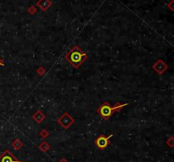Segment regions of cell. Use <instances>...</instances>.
I'll return each mask as SVG.
<instances>
[{
	"mask_svg": "<svg viewBox=\"0 0 174 162\" xmlns=\"http://www.w3.org/2000/svg\"><path fill=\"white\" fill-rule=\"evenodd\" d=\"M153 68H154L155 71H157L159 74H162V73L167 70L168 66H167V64H165L164 62L161 60H159L153 65Z\"/></svg>",
	"mask_w": 174,
	"mask_h": 162,
	"instance_id": "cell-6",
	"label": "cell"
},
{
	"mask_svg": "<svg viewBox=\"0 0 174 162\" xmlns=\"http://www.w3.org/2000/svg\"><path fill=\"white\" fill-rule=\"evenodd\" d=\"M1 65L3 66V65H4V64H3V61H2V60L0 59V66H1Z\"/></svg>",
	"mask_w": 174,
	"mask_h": 162,
	"instance_id": "cell-11",
	"label": "cell"
},
{
	"mask_svg": "<svg viewBox=\"0 0 174 162\" xmlns=\"http://www.w3.org/2000/svg\"><path fill=\"white\" fill-rule=\"evenodd\" d=\"M0 162H26L20 161L14 156L13 154H11L9 149L5 150L4 152L0 156Z\"/></svg>",
	"mask_w": 174,
	"mask_h": 162,
	"instance_id": "cell-5",
	"label": "cell"
},
{
	"mask_svg": "<svg viewBox=\"0 0 174 162\" xmlns=\"http://www.w3.org/2000/svg\"><path fill=\"white\" fill-rule=\"evenodd\" d=\"M66 59L74 68L80 67V65L87 59V54H85L80 48L75 46L66 55Z\"/></svg>",
	"mask_w": 174,
	"mask_h": 162,
	"instance_id": "cell-1",
	"label": "cell"
},
{
	"mask_svg": "<svg viewBox=\"0 0 174 162\" xmlns=\"http://www.w3.org/2000/svg\"><path fill=\"white\" fill-rule=\"evenodd\" d=\"M41 137L43 138V139H45V138H47L48 136H49V132L47 131H45V130H43L40 133Z\"/></svg>",
	"mask_w": 174,
	"mask_h": 162,
	"instance_id": "cell-10",
	"label": "cell"
},
{
	"mask_svg": "<svg viewBox=\"0 0 174 162\" xmlns=\"http://www.w3.org/2000/svg\"><path fill=\"white\" fill-rule=\"evenodd\" d=\"M58 122L60 125L63 127L65 129H67L70 127V126L74 123V119L70 116L68 113H64L63 115L58 119Z\"/></svg>",
	"mask_w": 174,
	"mask_h": 162,
	"instance_id": "cell-3",
	"label": "cell"
},
{
	"mask_svg": "<svg viewBox=\"0 0 174 162\" xmlns=\"http://www.w3.org/2000/svg\"><path fill=\"white\" fill-rule=\"evenodd\" d=\"M112 136H113L112 134L108 136V137H105L104 135H100L95 140V144L100 149H106L110 144V139Z\"/></svg>",
	"mask_w": 174,
	"mask_h": 162,
	"instance_id": "cell-4",
	"label": "cell"
},
{
	"mask_svg": "<svg viewBox=\"0 0 174 162\" xmlns=\"http://www.w3.org/2000/svg\"><path fill=\"white\" fill-rule=\"evenodd\" d=\"M45 118V115L40 111V110H38L33 115V119L37 122V123H41V122Z\"/></svg>",
	"mask_w": 174,
	"mask_h": 162,
	"instance_id": "cell-7",
	"label": "cell"
},
{
	"mask_svg": "<svg viewBox=\"0 0 174 162\" xmlns=\"http://www.w3.org/2000/svg\"><path fill=\"white\" fill-rule=\"evenodd\" d=\"M60 162H68V161H67L66 159H61V160H60Z\"/></svg>",
	"mask_w": 174,
	"mask_h": 162,
	"instance_id": "cell-12",
	"label": "cell"
},
{
	"mask_svg": "<svg viewBox=\"0 0 174 162\" xmlns=\"http://www.w3.org/2000/svg\"><path fill=\"white\" fill-rule=\"evenodd\" d=\"M22 143L20 142V139H16L15 141H14V143H13V144H12V146H13L14 148H15V149H16V150H19V149L22 147Z\"/></svg>",
	"mask_w": 174,
	"mask_h": 162,
	"instance_id": "cell-8",
	"label": "cell"
},
{
	"mask_svg": "<svg viewBox=\"0 0 174 162\" xmlns=\"http://www.w3.org/2000/svg\"><path fill=\"white\" fill-rule=\"evenodd\" d=\"M127 104H124V105H119L117 104L115 106H111L108 103H104L103 105H101L100 108L98 109V113L100 115L101 117H103L104 119H109L111 117L112 114L115 111H119L121 109L123 108L124 106H126Z\"/></svg>",
	"mask_w": 174,
	"mask_h": 162,
	"instance_id": "cell-2",
	"label": "cell"
},
{
	"mask_svg": "<svg viewBox=\"0 0 174 162\" xmlns=\"http://www.w3.org/2000/svg\"><path fill=\"white\" fill-rule=\"evenodd\" d=\"M39 149L42 151H44V152H47L48 150L49 149V143L47 142H43L39 145Z\"/></svg>",
	"mask_w": 174,
	"mask_h": 162,
	"instance_id": "cell-9",
	"label": "cell"
}]
</instances>
